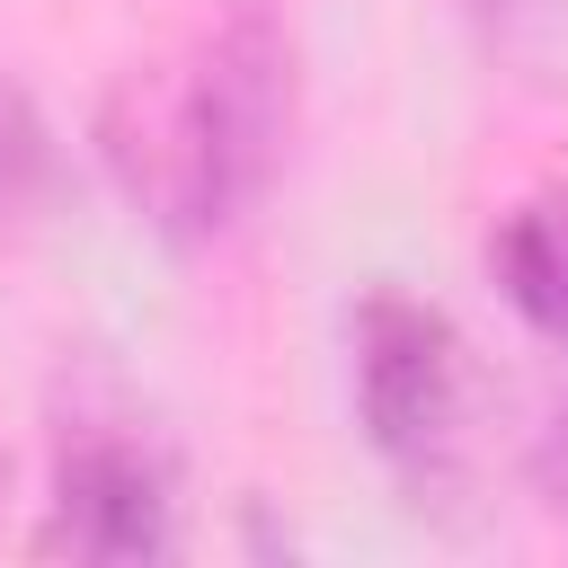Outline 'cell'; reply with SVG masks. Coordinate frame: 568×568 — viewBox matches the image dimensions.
<instances>
[{"label":"cell","mask_w":568,"mask_h":568,"mask_svg":"<svg viewBox=\"0 0 568 568\" xmlns=\"http://www.w3.org/2000/svg\"><path fill=\"white\" fill-rule=\"evenodd\" d=\"M470 9H479V18H488V27H515V18H524V9H532V0H470Z\"/></svg>","instance_id":"52a82bcc"},{"label":"cell","mask_w":568,"mask_h":568,"mask_svg":"<svg viewBox=\"0 0 568 568\" xmlns=\"http://www.w3.org/2000/svg\"><path fill=\"white\" fill-rule=\"evenodd\" d=\"M53 559H160L178 541V497L151 444L89 426L62 444L53 462V497H44V532Z\"/></svg>","instance_id":"3957f363"},{"label":"cell","mask_w":568,"mask_h":568,"mask_svg":"<svg viewBox=\"0 0 568 568\" xmlns=\"http://www.w3.org/2000/svg\"><path fill=\"white\" fill-rule=\"evenodd\" d=\"M488 266H497L506 302H515L541 337L568 346V178H559V186H532V195H515V204L497 213Z\"/></svg>","instance_id":"277c9868"},{"label":"cell","mask_w":568,"mask_h":568,"mask_svg":"<svg viewBox=\"0 0 568 568\" xmlns=\"http://www.w3.org/2000/svg\"><path fill=\"white\" fill-rule=\"evenodd\" d=\"M293 27L266 0H222L178 62H133L98 106V151L169 240L231 231L293 151Z\"/></svg>","instance_id":"6da1fadb"},{"label":"cell","mask_w":568,"mask_h":568,"mask_svg":"<svg viewBox=\"0 0 568 568\" xmlns=\"http://www.w3.org/2000/svg\"><path fill=\"white\" fill-rule=\"evenodd\" d=\"M53 186V124L36 115V98L0 71V204H27Z\"/></svg>","instance_id":"5b68a950"},{"label":"cell","mask_w":568,"mask_h":568,"mask_svg":"<svg viewBox=\"0 0 568 568\" xmlns=\"http://www.w3.org/2000/svg\"><path fill=\"white\" fill-rule=\"evenodd\" d=\"M532 488H541V506L568 524V408H550V426H541V444H532Z\"/></svg>","instance_id":"8992f818"},{"label":"cell","mask_w":568,"mask_h":568,"mask_svg":"<svg viewBox=\"0 0 568 568\" xmlns=\"http://www.w3.org/2000/svg\"><path fill=\"white\" fill-rule=\"evenodd\" d=\"M355 408H364V435L399 462V470H426L444 462L453 444V408H462V346H453V320L417 293H364L355 311Z\"/></svg>","instance_id":"7a4b0ae2"}]
</instances>
